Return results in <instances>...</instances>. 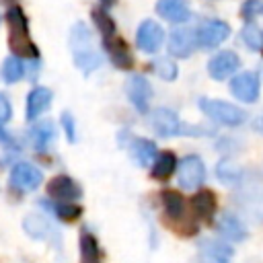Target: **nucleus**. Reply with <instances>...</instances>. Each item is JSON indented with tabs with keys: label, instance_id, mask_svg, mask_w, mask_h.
Returning a JSON list of instances; mask_svg holds the SVG:
<instances>
[{
	"label": "nucleus",
	"instance_id": "a211bd4d",
	"mask_svg": "<svg viewBox=\"0 0 263 263\" xmlns=\"http://www.w3.org/2000/svg\"><path fill=\"white\" fill-rule=\"evenodd\" d=\"M129 156L138 162V166H152V162L156 160L158 152H156V144L148 138H134L129 144Z\"/></svg>",
	"mask_w": 263,
	"mask_h": 263
},
{
	"label": "nucleus",
	"instance_id": "393cba45",
	"mask_svg": "<svg viewBox=\"0 0 263 263\" xmlns=\"http://www.w3.org/2000/svg\"><path fill=\"white\" fill-rule=\"evenodd\" d=\"M90 16H92V23H95L97 31L101 33V41H103V39H109V37H113V35L117 33V31H115V21H113V16L109 14V10H107L105 6L92 8Z\"/></svg>",
	"mask_w": 263,
	"mask_h": 263
},
{
	"label": "nucleus",
	"instance_id": "412c9836",
	"mask_svg": "<svg viewBox=\"0 0 263 263\" xmlns=\"http://www.w3.org/2000/svg\"><path fill=\"white\" fill-rule=\"evenodd\" d=\"M53 138H55V127L51 121H37L29 129V140L37 152H45L53 142Z\"/></svg>",
	"mask_w": 263,
	"mask_h": 263
},
{
	"label": "nucleus",
	"instance_id": "f3484780",
	"mask_svg": "<svg viewBox=\"0 0 263 263\" xmlns=\"http://www.w3.org/2000/svg\"><path fill=\"white\" fill-rule=\"evenodd\" d=\"M191 210L193 214L199 218V220H205L210 222L218 210V199H216V193L210 191V189H199L193 197H191Z\"/></svg>",
	"mask_w": 263,
	"mask_h": 263
},
{
	"label": "nucleus",
	"instance_id": "4468645a",
	"mask_svg": "<svg viewBox=\"0 0 263 263\" xmlns=\"http://www.w3.org/2000/svg\"><path fill=\"white\" fill-rule=\"evenodd\" d=\"M103 47H105V51H107V55H109V60L113 62L115 68H119V70H132V66H134L132 51H129L127 43L117 33L113 37H109V39H103Z\"/></svg>",
	"mask_w": 263,
	"mask_h": 263
},
{
	"label": "nucleus",
	"instance_id": "b1692460",
	"mask_svg": "<svg viewBox=\"0 0 263 263\" xmlns=\"http://www.w3.org/2000/svg\"><path fill=\"white\" fill-rule=\"evenodd\" d=\"M177 156L173 154V152H160L158 156H156V160L152 162V171H150V175L154 177V179H158V181H164V179H168L173 173H175V168H177Z\"/></svg>",
	"mask_w": 263,
	"mask_h": 263
},
{
	"label": "nucleus",
	"instance_id": "5701e85b",
	"mask_svg": "<svg viewBox=\"0 0 263 263\" xmlns=\"http://www.w3.org/2000/svg\"><path fill=\"white\" fill-rule=\"evenodd\" d=\"M25 72H27V68H25V62H23V58H18V55H8L4 62H2V68H0V76H2V80L6 82V84H14V82H18V80H23L25 78Z\"/></svg>",
	"mask_w": 263,
	"mask_h": 263
},
{
	"label": "nucleus",
	"instance_id": "cd10ccee",
	"mask_svg": "<svg viewBox=\"0 0 263 263\" xmlns=\"http://www.w3.org/2000/svg\"><path fill=\"white\" fill-rule=\"evenodd\" d=\"M240 39H242V43H245L251 51H263V29H261L255 21H251V23H247V25L242 27Z\"/></svg>",
	"mask_w": 263,
	"mask_h": 263
},
{
	"label": "nucleus",
	"instance_id": "e433bc0d",
	"mask_svg": "<svg viewBox=\"0 0 263 263\" xmlns=\"http://www.w3.org/2000/svg\"><path fill=\"white\" fill-rule=\"evenodd\" d=\"M0 4H4V6H12L14 0H0Z\"/></svg>",
	"mask_w": 263,
	"mask_h": 263
},
{
	"label": "nucleus",
	"instance_id": "f704fd0d",
	"mask_svg": "<svg viewBox=\"0 0 263 263\" xmlns=\"http://www.w3.org/2000/svg\"><path fill=\"white\" fill-rule=\"evenodd\" d=\"M201 263H228V257H220V255H205V253H201Z\"/></svg>",
	"mask_w": 263,
	"mask_h": 263
},
{
	"label": "nucleus",
	"instance_id": "7c9ffc66",
	"mask_svg": "<svg viewBox=\"0 0 263 263\" xmlns=\"http://www.w3.org/2000/svg\"><path fill=\"white\" fill-rule=\"evenodd\" d=\"M261 14H263V0H245V2H242V6H240V16H242L247 23L255 21V18L261 16Z\"/></svg>",
	"mask_w": 263,
	"mask_h": 263
},
{
	"label": "nucleus",
	"instance_id": "423d86ee",
	"mask_svg": "<svg viewBox=\"0 0 263 263\" xmlns=\"http://www.w3.org/2000/svg\"><path fill=\"white\" fill-rule=\"evenodd\" d=\"M197 33V45L201 49H216L230 37V25L222 18H205L195 29Z\"/></svg>",
	"mask_w": 263,
	"mask_h": 263
},
{
	"label": "nucleus",
	"instance_id": "9d476101",
	"mask_svg": "<svg viewBox=\"0 0 263 263\" xmlns=\"http://www.w3.org/2000/svg\"><path fill=\"white\" fill-rule=\"evenodd\" d=\"M164 43V29L152 21V18H146L140 23L138 31H136V45L140 51L144 53H156Z\"/></svg>",
	"mask_w": 263,
	"mask_h": 263
},
{
	"label": "nucleus",
	"instance_id": "bb28decb",
	"mask_svg": "<svg viewBox=\"0 0 263 263\" xmlns=\"http://www.w3.org/2000/svg\"><path fill=\"white\" fill-rule=\"evenodd\" d=\"M43 205H47L53 212V216L62 222H72V220L80 218V214H82V208L74 201H55V203L43 201Z\"/></svg>",
	"mask_w": 263,
	"mask_h": 263
},
{
	"label": "nucleus",
	"instance_id": "aec40b11",
	"mask_svg": "<svg viewBox=\"0 0 263 263\" xmlns=\"http://www.w3.org/2000/svg\"><path fill=\"white\" fill-rule=\"evenodd\" d=\"M218 232L226 238V240H230V242H240V240H245L247 238V226L234 216V214H222L220 218H218Z\"/></svg>",
	"mask_w": 263,
	"mask_h": 263
},
{
	"label": "nucleus",
	"instance_id": "39448f33",
	"mask_svg": "<svg viewBox=\"0 0 263 263\" xmlns=\"http://www.w3.org/2000/svg\"><path fill=\"white\" fill-rule=\"evenodd\" d=\"M177 181H179L181 189H187V191L199 189L205 181L203 160L197 154H187L185 158H181V162L177 164Z\"/></svg>",
	"mask_w": 263,
	"mask_h": 263
},
{
	"label": "nucleus",
	"instance_id": "f03ea898",
	"mask_svg": "<svg viewBox=\"0 0 263 263\" xmlns=\"http://www.w3.org/2000/svg\"><path fill=\"white\" fill-rule=\"evenodd\" d=\"M6 25H8V47L14 55L23 60H39V49L31 37L27 14L18 4H12L6 8Z\"/></svg>",
	"mask_w": 263,
	"mask_h": 263
},
{
	"label": "nucleus",
	"instance_id": "72a5a7b5",
	"mask_svg": "<svg viewBox=\"0 0 263 263\" xmlns=\"http://www.w3.org/2000/svg\"><path fill=\"white\" fill-rule=\"evenodd\" d=\"M16 142H14V138L10 136V132H6L4 129V125L0 123V146H4V148H12Z\"/></svg>",
	"mask_w": 263,
	"mask_h": 263
},
{
	"label": "nucleus",
	"instance_id": "c756f323",
	"mask_svg": "<svg viewBox=\"0 0 263 263\" xmlns=\"http://www.w3.org/2000/svg\"><path fill=\"white\" fill-rule=\"evenodd\" d=\"M216 175H218V179H222L224 183H236V181L240 179V171H238L234 164L226 162V160L218 162V166H216Z\"/></svg>",
	"mask_w": 263,
	"mask_h": 263
},
{
	"label": "nucleus",
	"instance_id": "c9c22d12",
	"mask_svg": "<svg viewBox=\"0 0 263 263\" xmlns=\"http://www.w3.org/2000/svg\"><path fill=\"white\" fill-rule=\"evenodd\" d=\"M253 127H255V129H257L261 136H263V113H261V115H259V117L253 121Z\"/></svg>",
	"mask_w": 263,
	"mask_h": 263
},
{
	"label": "nucleus",
	"instance_id": "a878e982",
	"mask_svg": "<svg viewBox=\"0 0 263 263\" xmlns=\"http://www.w3.org/2000/svg\"><path fill=\"white\" fill-rule=\"evenodd\" d=\"M23 228H25V232L31 236V238H37V240H41V238H49V234H51V226L47 224V220L43 218V216H39V214H29L25 220H23Z\"/></svg>",
	"mask_w": 263,
	"mask_h": 263
},
{
	"label": "nucleus",
	"instance_id": "4c0bfd02",
	"mask_svg": "<svg viewBox=\"0 0 263 263\" xmlns=\"http://www.w3.org/2000/svg\"><path fill=\"white\" fill-rule=\"evenodd\" d=\"M103 2H105V4H109V0H103Z\"/></svg>",
	"mask_w": 263,
	"mask_h": 263
},
{
	"label": "nucleus",
	"instance_id": "6ab92c4d",
	"mask_svg": "<svg viewBox=\"0 0 263 263\" xmlns=\"http://www.w3.org/2000/svg\"><path fill=\"white\" fill-rule=\"evenodd\" d=\"M160 201H162V208H164V214L168 220H173L175 224L185 222V199L179 191L164 189L160 193Z\"/></svg>",
	"mask_w": 263,
	"mask_h": 263
},
{
	"label": "nucleus",
	"instance_id": "dca6fc26",
	"mask_svg": "<svg viewBox=\"0 0 263 263\" xmlns=\"http://www.w3.org/2000/svg\"><path fill=\"white\" fill-rule=\"evenodd\" d=\"M156 14L162 16L168 23L175 25H183L189 21L191 10L183 0H158L156 2Z\"/></svg>",
	"mask_w": 263,
	"mask_h": 263
},
{
	"label": "nucleus",
	"instance_id": "20e7f679",
	"mask_svg": "<svg viewBox=\"0 0 263 263\" xmlns=\"http://www.w3.org/2000/svg\"><path fill=\"white\" fill-rule=\"evenodd\" d=\"M197 107L201 109V113H203L208 119H212V121L218 123V125L238 127V125H242V123L247 121V113H245L240 107H236V105H232V103H228V101L201 97V99L197 101Z\"/></svg>",
	"mask_w": 263,
	"mask_h": 263
},
{
	"label": "nucleus",
	"instance_id": "2f4dec72",
	"mask_svg": "<svg viewBox=\"0 0 263 263\" xmlns=\"http://www.w3.org/2000/svg\"><path fill=\"white\" fill-rule=\"evenodd\" d=\"M60 121H62V127H64V132H66L68 142L74 144V142L78 140V136H76V121H74V115L68 113V111H64L62 117H60Z\"/></svg>",
	"mask_w": 263,
	"mask_h": 263
},
{
	"label": "nucleus",
	"instance_id": "f257e3e1",
	"mask_svg": "<svg viewBox=\"0 0 263 263\" xmlns=\"http://www.w3.org/2000/svg\"><path fill=\"white\" fill-rule=\"evenodd\" d=\"M68 45H70V51H72L76 68L84 76H88V74H92L95 70L101 68L103 55L97 49V43H95V37H92V31L88 29V25L74 23L72 29H70Z\"/></svg>",
	"mask_w": 263,
	"mask_h": 263
},
{
	"label": "nucleus",
	"instance_id": "ddd939ff",
	"mask_svg": "<svg viewBox=\"0 0 263 263\" xmlns=\"http://www.w3.org/2000/svg\"><path fill=\"white\" fill-rule=\"evenodd\" d=\"M45 191H47V197L53 201H74L82 195L80 185L68 175H55L53 179H49Z\"/></svg>",
	"mask_w": 263,
	"mask_h": 263
},
{
	"label": "nucleus",
	"instance_id": "473e14b6",
	"mask_svg": "<svg viewBox=\"0 0 263 263\" xmlns=\"http://www.w3.org/2000/svg\"><path fill=\"white\" fill-rule=\"evenodd\" d=\"M12 117V105L8 101V97L4 92H0V123L4 125L6 121H10Z\"/></svg>",
	"mask_w": 263,
	"mask_h": 263
},
{
	"label": "nucleus",
	"instance_id": "6e6552de",
	"mask_svg": "<svg viewBox=\"0 0 263 263\" xmlns=\"http://www.w3.org/2000/svg\"><path fill=\"white\" fill-rule=\"evenodd\" d=\"M230 92L240 103H255L261 92V80L255 72H238L230 78Z\"/></svg>",
	"mask_w": 263,
	"mask_h": 263
},
{
	"label": "nucleus",
	"instance_id": "c85d7f7f",
	"mask_svg": "<svg viewBox=\"0 0 263 263\" xmlns=\"http://www.w3.org/2000/svg\"><path fill=\"white\" fill-rule=\"evenodd\" d=\"M150 66H152V72H154L158 78L166 80V82H173V80H177V76H179V68H177V64H175L171 58H156Z\"/></svg>",
	"mask_w": 263,
	"mask_h": 263
},
{
	"label": "nucleus",
	"instance_id": "f8f14e48",
	"mask_svg": "<svg viewBox=\"0 0 263 263\" xmlns=\"http://www.w3.org/2000/svg\"><path fill=\"white\" fill-rule=\"evenodd\" d=\"M125 95L129 99V103L134 105L136 111L140 113H148L150 107V99H152V86L146 80V76L142 74H132L125 80Z\"/></svg>",
	"mask_w": 263,
	"mask_h": 263
},
{
	"label": "nucleus",
	"instance_id": "2eb2a0df",
	"mask_svg": "<svg viewBox=\"0 0 263 263\" xmlns=\"http://www.w3.org/2000/svg\"><path fill=\"white\" fill-rule=\"evenodd\" d=\"M53 101V92L47 86H33L27 95V105H25V117L27 121H35L41 113L49 109Z\"/></svg>",
	"mask_w": 263,
	"mask_h": 263
},
{
	"label": "nucleus",
	"instance_id": "0eeeda50",
	"mask_svg": "<svg viewBox=\"0 0 263 263\" xmlns=\"http://www.w3.org/2000/svg\"><path fill=\"white\" fill-rule=\"evenodd\" d=\"M8 181L14 189L27 193V191L39 189V185L43 183V173L31 162H14L12 168H10Z\"/></svg>",
	"mask_w": 263,
	"mask_h": 263
},
{
	"label": "nucleus",
	"instance_id": "9b49d317",
	"mask_svg": "<svg viewBox=\"0 0 263 263\" xmlns=\"http://www.w3.org/2000/svg\"><path fill=\"white\" fill-rule=\"evenodd\" d=\"M166 47H168V53L173 58H189L197 45V33L195 29H189V27H177L171 31L168 35V41H166Z\"/></svg>",
	"mask_w": 263,
	"mask_h": 263
},
{
	"label": "nucleus",
	"instance_id": "1a4fd4ad",
	"mask_svg": "<svg viewBox=\"0 0 263 263\" xmlns=\"http://www.w3.org/2000/svg\"><path fill=\"white\" fill-rule=\"evenodd\" d=\"M240 68V58L232 49H222L208 60V74L214 80L232 78Z\"/></svg>",
	"mask_w": 263,
	"mask_h": 263
},
{
	"label": "nucleus",
	"instance_id": "4be33fe9",
	"mask_svg": "<svg viewBox=\"0 0 263 263\" xmlns=\"http://www.w3.org/2000/svg\"><path fill=\"white\" fill-rule=\"evenodd\" d=\"M78 247H80V263H101L99 240L95 238L92 232L82 230V234L78 238Z\"/></svg>",
	"mask_w": 263,
	"mask_h": 263
},
{
	"label": "nucleus",
	"instance_id": "7ed1b4c3",
	"mask_svg": "<svg viewBox=\"0 0 263 263\" xmlns=\"http://www.w3.org/2000/svg\"><path fill=\"white\" fill-rule=\"evenodd\" d=\"M150 125L160 138H175V136H205L208 129L199 125H187L179 119V115L168 107H158L150 113Z\"/></svg>",
	"mask_w": 263,
	"mask_h": 263
}]
</instances>
